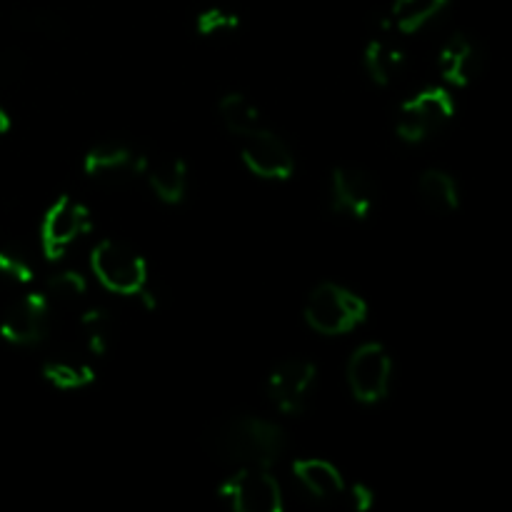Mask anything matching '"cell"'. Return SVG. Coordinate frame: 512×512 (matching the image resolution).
<instances>
[{"instance_id": "cell-5", "label": "cell", "mask_w": 512, "mask_h": 512, "mask_svg": "<svg viewBox=\"0 0 512 512\" xmlns=\"http://www.w3.org/2000/svg\"><path fill=\"white\" fill-rule=\"evenodd\" d=\"M90 225H93L90 210L73 195H60L40 220V248L45 258H63L65 250L78 243L88 233Z\"/></svg>"}, {"instance_id": "cell-20", "label": "cell", "mask_w": 512, "mask_h": 512, "mask_svg": "<svg viewBox=\"0 0 512 512\" xmlns=\"http://www.w3.org/2000/svg\"><path fill=\"white\" fill-rule=\"evenodd\" d=\"M218 115L223 120V125L228 128V133L245 138V135L255 133V130L263 128V118H260V110L248 95L243 93H228L220 98L218 103Z\"/></svg>"}, {"instance_id": "cell-15", "label": "cell", "mask_w": 512, "mask_h": 512, "mask_svg": "<svg viewBox=\"0 0 512 512\" xmlns=\"http://www.w3.org/2000/svg\"><path fill=\"white\" fill-rule=\"evenodd\" d=\"M293 473L305 493L315 500H335L345 493V480L333 463L323 458H300L293 463Z\"/></svg>"}, {"instance_id": "cell-9", "label": "cell", "mask_w": 512, "mask_h": 512, "mask_svg": "<svg viewBox=\"0 0 512 512\" xmlns=\"http://www.w3.org/2000/svg\"><path fill=\"white\" fill-rule=\"evenodd\" d=\"M50 325V298L45 293H28L15 300L0 318V338L18 348H30L45 338Z\"/></svg>"}, {"instance_id": "cell-7", "label": "cell", "mask_w": 512, "mask_h": 512, "mask_svg": "<svg viewBox=\"0 0 512 512\" xmlns=\"http://www.w3.org/2000/svg\"><path fill=\"white\" fill-rule=\"evenodd\" d=\"M220 498L235 512H280L283 488L268 468H240L220 485Z\"/></svg>"}, {"instance_id": "cell-22", "label": "cell", "mask_w": 512, "mask_h": 512, "mask_svg": "<svg viewBox=\"0 0 512 512\" xmlns=\"http://www.w3.org/2000/svg\"><path fill=\"white\" fill-rule=\"evenodd\" d=\"M0 275L18 285H28L35 278V265L23 248L5 245L0 248Z\"/></svg>"}, {"instance_id": "cell-4", "label": "cell", "mask_w": 512, "mask_h": 512, "mask_svg": "<svg viewBox=\"0 0 512 512\" xmlns=\"http://www.w3.org/2000/svg\"><path fill=\"white\" fill-rule=\"evenodd\" d=\"M455 100L445 88H428L398 108L395 130L405 143H423L453 120Z\"/></svg>"}, {"instance_id": "cell-12", "label": "cell", "mask_w": 512, "mask_h": 512, "mask_svg": "<svg viewBox=\"0 0 512 512\" xmlns=\"http://www.w3.org/2000/svg\"><path fill=\"white\" fill-rule=\"evenodd\" d=\"M375 195H378V185H375L373 175L365 170L353 168V165L333 170L330 200H333V210L338 215L353 220L368 218L375 205Z\"/></svg>"}, {"instance_id": "cell-11", "label": "cell", "mask_w": 512, "mask_h": 512, "mask_svg": "<svg viewBox=\"0 0 512 512\" xmlns=\"http://www.w3.org/2000/svg\"><path fill=\"white\" fill-rule=\"evenodd\" d=\"M243 163L250 173L265 180H288L295 170L288 143L265 128L243 138Z\"/></svg>"}, {"instance_id": "cell-19", "label": "cell", "mask_w": 512, "mask_h": 512, "mask_svg": "<svg viewBox=\"0 0 512 512\" xmlns=\"http://www.w3.org/2000/svg\"><path fill=\"white\" fill-rule=\"evenodd\" d=\"M43 375L58 390H83L95 380L93 365L75 355H55L45 360Z\"/></svg>"}, {"instance_id": "cell-25", "label": "cell", "mask_w": 512, "mask_h": 512, "mask_svg": "<svg viewBox=\"0 0 512 512\" xmlns=\"http://www.w3.org/2000/svg\"><path fill=\"white\" fill-rule=\"evenodd\" d=\"M240 28V18L225 8H208L195 18V30L203 38H215V35H230Z\"/></svg>"}, {"instance_id": "cell-17", "label": "cell", "mask_w": 512, "mask_h": 512, "mask_svg": "<svg viewBox=\"0 0 512 512\" xmlns=\"http://www.w3.org/2000/svg\"><path fill=\"white\" fill-rule=\"evenodd\" d=\"M445 8H448V0H395L383 25L405 35L418 33L430 20L438 18Z\"/></svg>"}, {"instance_id": "cell-16", "label": "cell", "mask_w": 512, "mask_h": 512, "mask_svg": "<svg viewBox=\"0 0 512 512\" xmlns=\"http://www.w3.org/2000/svg\"><path fill=\"white\" fill-rule=\"evenodd\" d=\"M418 198L428 210L440 215H448L458 210L460 205V188L458 180L445 170H425L418 178Z\"/></svg>"}, {"instance_id": "cell-10", "label": "cell", "mask_w": 512, "mask_h": 512, "mask_svg": "<svg viewBox=\"0 0 512 512\" xmlns=\"http://www.w3.org/2000/svg\"><path fill=\"white\" fill-rule=\"evenodd\" d=\"M315 365L305 358L280 360L268 378V395L285 415L303 413L315 385Z\"/></svg>"}, {"instance_id": "cell-2", "label": "cell", "mask_w": 512, "mask_h": 512, "mask_svg": "<svg viewBox=\"0 0 512 512\" xmlns=\"http://www.w3.org/2000/svg\"><path fill=\"white\" fill-rule=\"evenodd\" d=\"M90 268L98 283L110 293L140 295L148 288V263L123 240H100L90 253Z\"/></svg>"}, {"instance_id": "cell-24", "label": "cell", "mask_w": 512, "mask_h": 512, "mask_svg": "<svg viewBox=\"0 0 512 512\" xmlns=\"http://www.w3.org/2000/svg\"><path fill=\"white\" fill-rule=\"evenodd\" d=\"M85 290H88V283L78 270H60L48 278V298L58 303H75L83 298Z\"/></svg>"}, {"instance_id": "cell-21", "label": "cell", "mask_w": 512, "mask_h": 512, "mask_svg": "<svg viewBox=\"0 0 512 512\" xmlns=\"http://www.w3.org/2000/svg\"><path fill=\"white\" fill-rule=\"evenodd\" d=\"M80 333H83V343L90 353L105 355L115 345L113 315L103 308L85 310L83 318H80Z\"/></svg>"}, {"instance_id": "cell-13", "label": "cell", "mask_w": 512, "mask_h": 512, "mask_svg": "<svg viewBox=\"0 0 512 512\" xmlns=\"http://www.w3.org/2000/svg\"><path fill=\"white\" fill-rule=\"evenodd\" d=\"M440 75L448 80L455 88H465V85L475 83L485 68V55L480 45L475 43L470 35L455 33L453 38L445 40L438 55Z\"/></svg>"}, {"instance_id": "cell-1", "label": "cell", "mask_w": 512, "mask_h": 512, "mask_svg": "<svg viewBox=\"0 0 512 512\" xmlns=\"http://www.w3.org/2000/svg\"><path fill=\"white\" fill-rule=\"evenodd\" d=\"M203 448L218 463L270 468L283 455L285 433L273 420L250 413H230L205 428Z\"/></svg>"}, {"instance_id": "cell-3", "label": "cell", "mask_w": 512, "mask_h": 512, "mask_svg": "<svg viewBox=\"0 0 512 512\" xmlns=\"http://www.w3.org/2000/svg\"><path fill=\"white\" fill-rule=\"evenodd\" d=\"M368 318V303L338 283H320L305 303V323L320 335H343Z\"/></svg>"}, {"instance_id": "cell-14", "label": "cell", "mask_w": 512, "mask_h": 512, "mask_svg": "<svg viewBox=\"0 0 512 512\" xmlns=\"http://www.w3.org/2000/svg\"><path fill=\"white\" fill-rule=\"evenodd\" d=\"M143 178L163 203L175 205L188 193V165L178 155L145 153Z\"/></svg>"}, {"instance_id": "cell-18", "label": "cell", "mask_w": 512, "mask_h": 512, "mask_svg": "<svg viewBox=\"0 0 512 512\" xmlns=\"http://www.w3.org/2000/svg\"><path fill=\"white\" fill-rule=\"evenodd\" d=\"M405 65V55L388 35H378L365 48V70L370 80L378 85H390L400 75Z\"/></svg>"}, {"instance_id": "cell-23", "label": "cell", "mask_w": 512, "mask_h": 512, "mask_svg": "<svg viewBox=\"0 0 512 512\" xmlns=\"http://www.w3.org/2000/svg\"><path fill=\"white\" fill-rule=\"evenodd\" d=\"M18 25L30 33L45 35V38H68V23L55 13H48V10H25L18 15Z\"/></svg>"}, {"instance_id": "cell-6", "label": "cell", "mask_w": 512, "mask_h": 512, "mask_svg": "<svg viewBox=\"0 0 512 512\" xmlns=\"http://www.w3.org/2000/svg\"><path fill=\"white\" fill-rule=\"evenodd\" d=\"M345 378H348V388L358 403H380L390 393V383H393V358L380 343L360 345L350 355Z\"/></svg>"}, {"instance_id": "cell-26", "label": "cell", "mask_w": 512, "mask_h": 512, "mask_svg": "<svg viewBox=\"0 0 512 512\" xmlns=\"http://www.w3.org/2000/svg\"><path fill=\"white\" fill-rule=\"evenodd\" d=\"M345 493H350V503H353V508H355V510L365 512V510L373 508V503H375V493H373V490L368 488V485L355 483L353 488L345 490Z\"/></svg>"}, {"instance_id": "cell-27", "label": "cell", "mask_w": 512, "mask_h": 512, "mask_svg": "<svg viewBox=\"0 0 512 512\" xmlns=\"http://www.w3.org/2000/svg\"><path fill=\"white\" fill-rule=\"evenodd\" d=\"M10 125H13V120H10V113L3 108V103H0V135L8 133Z\"/></svg>"}, {"instance_id": "cell-8", "label": "cell", "mask_w": 512, "mask_h": 512, "mask_svg": "<svg viewBox=\"0 0 512 512\" xmlns=\"http://www.w3.org/2000/svg\"><path fill=\"white\" fill-rule=\"evenodd\" d=\"M145 153H140L135 145L120 138L98 140L93 148L85 153L83 170L88 178L105 185H125L133 183L143 175Z\"/></svg>"}]
</instances>
